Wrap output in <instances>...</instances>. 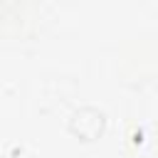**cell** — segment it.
<instances>
[{"instance_id": "cell-1", "label": "cell", "mask_w": 158, "mask_h": 158, "mask_svg": "<svg viewBox=\"0 0 158 158\" xmlns=\"http://www.w3.org/2000/svg\"><path fill=\"white\" fill-rule=\"evenodd\" d=\"M104 128H106V116L94 106H81L69 118V131L81 141H96L104 133Z\"/></svg>"}]
</instances>
